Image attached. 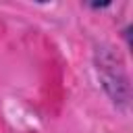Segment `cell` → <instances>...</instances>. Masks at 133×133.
<instances>
[]
</instances>
